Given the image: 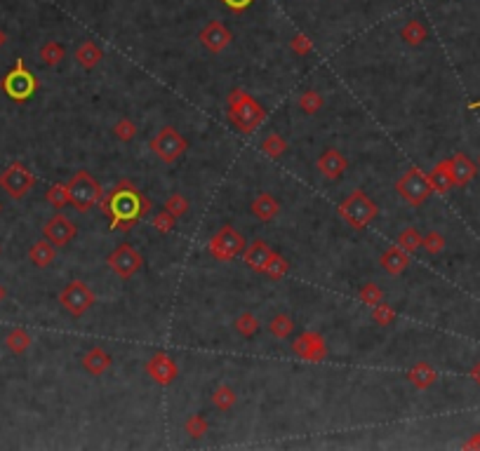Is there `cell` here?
<instances>
[{"label": "cell", "instance_id": "6da1fadb", "mask_svg": "<svg viewBox=\"0 0 480 451\" xmlns=\"http://www.w3.org/2000/svg\"><path fill=\"white\" fill-rule=\"evenodd\" d=\"M99 205H102L104 217H109L111 228L123 230V233L132 230V226L151 212V200L144 198L137 186L127 179L118 181L109 195L99 200Z\"/></svg>", "mask_w": 480, "mask_h": 451}, {"label": "cell", "instance_id": "7a4b0ae2", "mask_svg": "<svg viewBox=\"0 0 480 451\" xmlns=\"http://www.w3.org/2000/svg\"><path fill=\"white\" fill-rule=\"evenodd\" d=\"M226 104H229V120L233 122L242 134H252L266 118L264 106L254 97H250L245 90H233L229 94Z\"/></svg>", "mask_w": 480, "mask_h": 451}, {"label": "cell", "instance_id": "3957f363", "mask_svg": "<svg viewBox=\"0 0 480 451\" xmlns=\"http://www.w3.org/2000/svg\"><path fill=\"white\" fill-rule=\"evenodd\" d=\"M339 217L346 221L351 228L355 230H363L365 226H370L372 221L377 219L379 214V207L375 200H370L367 195L360 191H353L348 198H344L341 203H339Z\"/></svg>", "mask_w": 480, "mask_h": 451}, {"label": "cell", "instance_id": "277c9868", "mask_svg": "<svg viewBox=\"0 0 480 451\" xmlns=\"http://www.w3.org/2000/svg\"><path fill=\"white\" fill-rule=\"evenodd\" d=\"M69 203L78 212H90L104 198V188L90 172H75V176L66 183Z\"/></svg>", "mask_w": 480, "mask_h": 451}, {"label": "cell", "instance_id": "5b68a950", "mask_svg": "<svg viewBox=\"0 0 480 451\" xmlns=\"http://www.w3.org/2000/svg\"><path fill=\"white\" fill-rule=\"evenodd\" d=\"M0 90H3L12 102L21 104L26 99H31L35 90H38V78L24 66V59H17L15 68L8 71L0 80Z\"/></svg>", "mask_w": 480, "mask_h": 451}, {"label": "cell", "instance_id": "8992f818", "mask_svg": "<svg viewBox=\"0 0 480 451\" xmlns=\"http://www.w3.org/2000/svg\"><path fill=\"white\" fill-rule=\"evenodd\" d=\"M395 191L407 205L412 207H419L429 200V195L434 193L431 188V181H429V174H424L419 167H410L405 174L395 181Z\"/></svg>", "mask_w": 480, "mask_h": 451}, {"label": "cell", "instance_id": "52a82bcc", "mask_svg": "<svg viewBox=\"0 0 480 451\" xmlns=\"http://www.w3.org/2000/svg\"><path fill=\"white\" fill-rule=\"evenodd\" d=\"M245 237H242L233 226H222L207 242V252L217 261H233L245 252Z\"/></svg>", "mask_w": 480, "mask_h": 451}, {"label": "cell", "instance_id": "ba28073f", "mask_svg": "<svg viewBox=\"0 0 480 451\" xmlns=\"http://www.w3.org/2000/svg\"><path fill=\"white\" fill-rule=\"evenodd\" d=\"M35 176L24 163H12L0 172V188L10 195L12 200H21L33 191Z\"/></svg>", "mask_w": 480, "mask_h": 451}, {"label": "cell", "instance_id": "9c48e42d", "mask_svg": "<svg viewBox=\"0 0 480 451\" xmlns=\"http://www.w3.org/2000/svg\"><path fill=\"white\" fill-rule=\"evenodd\" d=\"M186 148H188V141L179 134V129L170 127V125L160 129V132L151 139V153H156V158L168 165L177 163V160L186 153Z\"/></svg>", "mask_w": 480, "mask_h": 451}, {"label": "cell", "instance_id": "30bf717a", "mask_svg": "<svg viewBox=\"0 0 480 451\" xmlns=\"http://www.w3.org/2000/svg\"><path fill=\"white\" fill-rule=\"evenodd\" d=\"M59 304L71 317H82L94 306V292L82 280H71L59 294Z\"/></svg>", "mask_w": 480, "mask_h": 451}, {"label": "cell", "instance_id": "8fae6325", "mask_svg": "<svg viewBox=\"0 0 480 451\" xmlns=\"http://www.w3.org/2000/svg\"><path fill=\"white\" fill-rule=\"evenodd\" d=\"M106 264H109V268L114 270L121 280H130V277L137 275V273L141 270L144 259H141V254L137 252V249L125 242V245H118L114 252L109 254Z\"/></svg>", "mask_w": 480, "mask_h": 451}, {"label": "cell", "instance_id": "7c38bea8", "mask_svg": "<svg viewBox=\"0 0 480 451\" xmlns=\"http://www.w3.org/2000/svg\"><path fill=\"white\" fill-rule=\"evenodd\" d=\"M292 350L306 362H323L328 358V343L318 331H304L292 341Z\"/></svg>", "mask_w": 480, "mask_h": 451}, {"label": "cell", "instance_id": "4fadbf2b", "mask_svg": "<svg viewBox=\"0 0 480 451\" xmlns=\"http://www.w3.org/2000/svg\"><path fill=\"white\" fill-rule=\"evenodd\" d=\"M75 233H78L75 223L71 221V219L64 217V214H55L50 221L43 226V237H45V240H50L55 247L69 245V242L75 237Z\"/></svg>", "mask_w": 480, "mask_h": 451}, {"label": "cell", "instance_id": "5bb4252c", "mask_svg": "<svg viewBox=\"0 0 480 451\" xmlns=\"http://www.w3.org/2000/svg\"><path fill=\"white\" fill-rule=\"evenodd\" d=\"M144 369L158 385H170L177 378V374H179L177 362L172 360L170 355H165V353H156L153 358L146 360Z\"/></svg>", "mask_w": 480, "mask_h": 451}, {"label": "cell", "instance_id": "9a60e30c", "mask_svg": "<svg viewBox=\"0 0 480 451\" xmlns=\"http://www.w3.org/2000/svg\"><path fill=\"white\" fill-rule=\"evenodd\" d=\"M200 43H203V47L207 52H212V55H219V52H224L226 47L231 45V40H233V35H231V31L226 26H224L222 21H210L207 26L200 31Z\"/></svg>", "mask_w": 480, "mask_h": 451}, {"label": "cell", "instance_id": "2e32d148", "mask_svg": "<svg viewBox=\"0 0 480 451\" xmlns=\"http://www.w3.org/2000/svg\"><path fill=\"white\" fill-rule=\"evenodd\" d=\"M346 169H348V160L344 158V153L337 151V148H328V151L318 158V172L325 179H339Z\"/></svg>", "mask_w": 480, "mask_h": 451}, {"label": "cell", "instance_id": "e0dca14e", "mask_svg": "<svg viewBox=\"0 0 480 451\" xmlns=\"http://www.w3.org/2000/svg\"><path fill=\"white\" fill-rule=\"evenodd\" d=\"M450 172H452L454 186H466V183H471L473 179H476L478 167L469 156H464V153H454V156L450 158Z\"/></svg>", "mask_w": 480, "mask_h": 451}, {"label": "cell", "instance_id": "ac0fdd59", "mask_svg": "<svg viewBox=\"0 0 480 451\" xmlns=\"http://www.w3.org/2000/svg\"><path fill=\"white\" fill-rule=\"evenodd\" d=\"M274 254H276V252L269 247V242H264V240H254L250 247H245V252H242V259H245V264L250 266L252 270L264 273L266 264H269Z\"/></svg>", "mask_w": 480, "mask_h": 451}, {"label": "cell", "instance_id": "d6986e66", "mask_svg": "<svg viewBox=\"0 0 480 451\" xmlns=\"http://www.w3.org/2000/svg\"><path fill=\"white\" fill-rule=\"evenodd\" d=\"M407 266H410V254H407L400 245L389 247L386 252L382 254V268L386 270L389 275H400Z\"/></svg>", "mask_w": 480, "mask_h": 451}, {"label": "cell", "instance_id": "ffe728a7", "mask_svg": "<svg viewBox=\"0 0 480 451\" xmlns=\"http://www.w3.org/2000/svg\"><path fill=\"white\" fill-rule=\"evenodd\" d=\"M82 367H85V371H90L92 376H102V374L109 371V367H111V355L99 346L90 348L82 355Z\"/></svg>", "mask_w": 480, "mask_h": 451}, {"label": "cell", "instance_id": "44dd1931", "mask_svg": "<svg viewBox=\"0 0 480 451\" xmlns=\"http://www.w3.org/2000/svg\"><path fill=\"white\" fill-rule=\"evenodd\" d=\"M429 181H431V188L441 195L452 191L454 181H452V172H450V160H441V163L429 172Z\"/></svg>", "mask_w": 480, "mask_h": 451}, {"label": "cell", "instance_id": "7402d4cb", "mask_svg": "<svg viewBox=\"0 0 480 451\" xmlns=\"http://www.w3.org/2000/svg\"><path fill=\"white\" fill-rule=\"evenodd\" d=\"M102 59H104L102 47L97 43H92V40H82L78 45V50H75V62H78L85 71L97 68L99 64H102Z\"/></svg>", "mask_w": 480, "mask_h": 451}, {"label": "cell", "instance_id": "603a6c76", "mask_svg": "<svg viewBox=\"0 0 480 451\" xmlns=\"http://www.w3.org/2000/svg\"><path fill=\"white\" fill-rule=\"evenodd\" d=\"M407 378H410V383L417 390H429L431 385L438 381V371L429 365V362H417L410 369V374H407Z\"/></svg>", "mask_w": 480, "mask_h": 451}, {"label": "cell", "instance_id": "cb8c5ba5", "mask_svg": "<svg viewBox=\"0 0 480 451\" xmlns=\"http://www.w3.org/2000/svg\"><path fill=\"white\" fill-rule=\"evenodd\" d=\"M28 259H31V264L38 266V268H47V266L57 259V249L50 240L43 237V240H38L31 249H28Z\"/></svg>", "mask_w": 480, "mask_h": 451}, {"label": "cell", "instance_id": "d4e9b609", "mask_svg": "<svg viewBox=\"0 0 480 451\" xmlns=\"http://www.w3.org/2000/svg\"><path fill=\"white\" fill-rule=\"evenodd\" d=\"M278 212H281V205H278V200L274 198V195L262 193L259 198H254L252 214L257 217L259 221H271V219L278 217Z\"/></svg>", "mask_w": 480, "mask_h": 451}, {"label": "cell", "instance_id": "484cf974", "mask_svg": "<svg viewBox=\"0 0 480 451\" xmlns=\"http://www.w3.org/2000/svg\"><path fill=\"white\" fill-rule=\"evenodd\" d=\"M426 35H429V31H426V26L419 19H410L405 26L400 28V38L405 40L407 45H412V47L422 45L426 40Z\"/></svg>", "mask_w": 480, "mask_h": 451}, {"label": "cell", "instance_id": "4316f807", "mask_svg": "<svg viewBox=\"0 0 480 451\" xmlns=\"http://www.w3.org/2000/svg\"><path fill=\"white\" fill-rule=\"evenodd\" d=\"M5 343H8V348L15 355H21V353H26V350L31 348L33 338H31V334H28L26 329L17 327V329H12L8 336H5Z\"/></svg>", "mask_w": 480, "mask_h": 451}, {"label": "cell", "instance_id": "83f0119b", "mask_svg": "<svg viewBox=\"0 0 480 451\" xmlns=\"http://www.w3.org/2000/svg\"><path fill=\"white\" fill-rule=\"evenodd\" d=\"M40 59H43V64H47V66H57V64L64 62V57H66V50H64L62 43H57V40H47V43L40 47Z\"/></svg>", "mask_w": 480, "mask_h": 451}, {"label": "cell", "instance_id": "f1b7e54d", "mask_svg": "<svg viewBox=\"0 0 480 451\" xmlns=\"http://www.w3.org/2000/svg\"><path fill=\"white\" fill-rule=\"evenodd\" d=\"M235 402H238V395H235V390L231 388V385H219L215 393H212V405H215L219 412L233 409Z\"/></svg>", "mask_w": 480, "mask_h": 451}, {"label": "cell", "instance_id": "f546056e", "mask_svg": "<svg viewBox=\"0 0 480 451\" xmlns=\"http://www.w3.org/2000/svg\"><path fill=\"white\" fill-rule=\"evenodd\" d=\"M269 331L274 334L276 338H287L290 334L294 331V322H292V317L287 315V313H281V315H276L274 320L269 322Z\"/></svg>", "mask_w": 480, "mask_h": 451}, {"label": "cell", "instance_id": "4dcf8cb0", "mask_svg": "<svg viewBox=\"0 0 480 451\" xmlns=\"http://www.w3.org/2000/svg\"><path fill=\"white\" fill-rule=\"evenodd\" d=\"M287 270H290V261L283 259L281 254H274L269 264H266L264 275L269 277V280H283V277L287 275Z\"/></svg>", "mask_w": 480, "mask_h": 451}, {"label": "cell", "instance_id": "1f68e13d", "mask_svg": "<svg viewBox=\"0 0 480 451\" xmlns=\"http://www.w3.org/2000/svg\"><path fill=\"white\" fill-rule=\"evenodd\" d=\"M262 153H266L269 158H281L283 153H287V141L283 139L281 134H269L262 141Z\"/></svg>", "mask_w": 480, "mask_h": 451}, {"label": "cell", "instance_id": "d6a6232c", "mask_svg": "<svg viewBox=\"0 0 480 451\" xmlns=\"http://www.w3.org/2000/svg\"><path fill=\"white\" fill-rule=\"evenodd\" d=\"M259 329V320L254 313H240L238 317H235V331H238L240 336H254Z\"/></svg>", "mask_w": 480, "mask_h": 451}, {"label": "cell", "instance_id": "836d02e7", "mask_svg": "<svg viewBox=\"0 0 480 451\" xmlns=\"http://www.w3.org/2000/svg\"><path fill=\"white\" fill-rule=\"evenodd\" d=\"M398 245L405 249L407 254H412V252H417L419 247H422V233H419L417 228H405L402 233L398 235Z\"/></svg>", "mask_w": 480, "mask_h": 451}, {"label": "cell", "instance_id": "e575fe53", "mask_svg": "<svg viewBox=\"0 0 480 451\" xmlns=\"http://www.w3.org/2000/svg\"><path fill=\"white\" fill-rule=\"evenodd\" d=\"M45 200L52 207H57V210H62L64 205H69V188H66V183H55V186L47 188Z\"/></svg>", "mask_w": 480, "mask_h": 451}, {"label": "cell", "instance_id": "d590c367", "mask_svg": "<svg viewBox=\"0 0 480 451\" xmlns=\"http://www.w3.org/2000/svg\"><path fill=\"white\" fill-rule=\"evenodd\" d=\"M325 106V99H323V94H318V92H304L299 97V109L304 111V113H318L320 109Z\"/></svg>", "mask_w": 480, "mask_h": 451}, {"label": "cell", "instance_id": "8d00e7d4", "mask_svg": "<svg viewBox=\"0 0 480 451\" xmlns=\"http://www.w3.org/2000/svg\"><path fill=\"white\" fill-rule=\"evenodd\" d=\"M358 296H360V301H363L365 306L372 308V306H377L379 301L384 299V292L379 289V284H375V282H365L363 287H360Z\"/></svg>", "mask_w": 480, "mask_h": 451}, {"label": "cell", "instance_id": "74e56055", "mask_svg": "<svg viewBox=\"0 0 480 451\" xmlns=\"http://www.w3.org/2000/svg\"><path fill=\"white\" fill-rule=\"evenodd\" d=\"M184 428H186V432L193 437V440H200L203 435H207L210 425H207V421L200 416V414H193V416L186 418V425H184Z\"/></svg>", "mask_w": 480, "mask_h": 451}, {"label": "cell", "instance_id": "f35d334b", "mask_svg": "<svg viewBox=\"0 0 480 451\" xmlns=\"http://www.w3.org/2000/svg\"><path fill=\"white\" fill-rule=\"evenodd\" d=\"M372 317H375L377 324H382V327H389V324L395 320V311H393V308H391L389 304L379 301L377 306H372Z\"/></svg>", "mask_w": 480, "mask_h": 451}, {"label": "cell", "instance_id": "ab89813d", "mask_svg": "<svg viewBox=\"0 0 480 451\" xmlns=\"http://www.w3.org/2000/svg\"><path fill=\"white\" fill-rule=\"evenodd\" d=\"M114 134L121 141H132L134 136H137V125L130 120V118H121V120L114 125Z\"/></svg>", "mask_w": 480, "mask_h": 451}, {"label": "cell", "instance_id": "60d3db41", "mask_svg": "<svg viewBox=\"0 0 480 451\" xmlns=\"http://www.w3.org/2000/svg\"><path fill=\"white\" fill-rule=\"evenodd\" d=\"M165 210H168L175 219H179L188 212V200L179 193H172L168 198V203H165Z\"/></svg>", "mask_w": 480, "mask_h": 451}, {"label": "cell", "instance_id": "b9f144b4", "mask_svg": "<svg viewBox=\"0 0 480 451\" xmlns=\"http://www.w3.org/2000/svg\"><path fill=\"white\" fill-rule=\"evenodd\" d=\"M422 247L426 249L429 254H441L445 249V237H443L438 230H431L422 237Z\"/></svg>", "mask_w": 480, "mask_h": 451}, {"label": "cell", "instance_id": "7bdbcfd3", "mask_svg": "<svg viewBox=\"0 0 480 451\" xmlns=\"http://www.w3.org/2000/svg\"><path fill=\"white\" fill-rule=\"evenodd\" d=\"M153 228H156L158 233H170V230L175 228V217H172L168 210H160L158 214L153 217Z\"/></svg>", "mask_w": 480, "mask_h": 451}, {"label": "cell", "instance_id": "ee69618b", "mask_svg": "<svg viewBox=\"0 0 480 451\" xmlns=\"http://www.w3.org/2000/svg\"><path fill=\"white\" fill-rule=\"evenodd\" d=\"M290 47H292V52H297V55H311V50H313V43L309 40V35H304V33H297V35H292V40H290Z\"/></svg>", "mask_w": 480, "mask_h": 451}, {"label": "cell", "instance_id": "f6af8a7d", "mask_svg": "<svg viewBox=\"0 0 480 451\" xmlns=\"http://www.w3.org/2000/svg\"><path fill=\"white\" fill-rule=\"evenodd\" d=\"M224 5L231 10V12H235V15H240V12H245L250 5L254 3V0H222Z\"/></svg>", "mask_w": 480, "mask_h": 451}, {"label": "cell", "instance_id": "bcb514c9", "mask_svg": "<svg viewBox=\"0 0 480 451\" xmlns=\"http://www.w3.org/2000/svg\"><path fill=\"white\" fill-rule=\"evenodd\" d=\"M464 449H480V432H476L471 440L464 442Z\"/></svg>", "mask_w": 480, "mask_h": 451}, {"label": "cell", "instance_id": "7dc6e473", "mask_svg": "<svg viewBox=\"0 0 480 451\" xmlns=\"http://www.w3.org/2000/svg\"><path fill=\"white\" fill-rule=\"evenodd\" d=\"M8 43V35H5V31L0 28V50H3V45Z\"/></svg>", "mask_w": 480, "mask_h": 451}, {"label": "cell", "instance_id": "c3c4849f", "mask_svg": "<svg viewBox=\"0 0 480 451\" xmlns=\"http://www.w3.org/2000/svg\"><path fill=\"white\" fill-rule=\"evenodd\" d=\"M473 378H476V381L480 383V362L476 365V369H473Z\"/></svg>", "mask_w": 480, "mask_h": 451}, {"label": "cell", "instance_id": "681fc988", "mask_svg": "<svg viewBox=\"0 0 480 451\" xmlns=\"http://www.w3.org/2000/svg\"><path fill=\"white\" fill-rule=\"evenodd\" d=\"M469 109H471V111H476V109H480V99H478V102H473V104H469Z\"/></svg>", "mask_w": 480, "mask_h": 451}, {"label": "cell", "instance_id": "f907efd6", "mask_svg": "<svg viewBox=\"0 0 480 451\" xmlns=\"http://www.w3.org/2000/svg\"><path fill=\"white\" fill-rule=\"evenodd\" d=\"M3 301H5V287L0 284V304H3Z\"/></svg>", "mask_w": 480, "mask_h": 451}, {"label": "cell", "instance_id": "816d5d0a", "mask_svg": "<svg viewBox=\"0 0 480 451\" xmlns=\"http://www.w3.org/2000/svg\"><path fill=\"white\" fill-rule=\"evenodd\" d=\"M478 165H480V158H478Z\"/></svg>", "mask_w": 480, "mask_h": 451}, {"label": "cell", "instance_id": "f5cc1de1", "mask_svg": "<svg viewBox=\"0 0 480 451\" xmlns=\"http://www.w3.org/2000/svg\"><path fill=\"white\" fill-rule=\"evenodd\" d=\"M0 210H3V205H0Z\"/></svg>", "mask_w": 480, "mask_h": 451}]
</instances>
